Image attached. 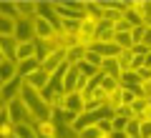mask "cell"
Returning <instances> with one entry per match:
<instances>
[{"label": "cell", "instance_id": "obj_1", "mask_svg": "<svg viewBox=\"0 0 151 138\" xmlns=\"http://www.w3.org/2000/svg\"><path fill=\"white\" fill-rule=\"evenodd\" d=\"M5 108H8V116H10L13 126H18V123H35V121H33V116H30V111L25 108V103H23L20 98L5 103Z\"/></svg>", "mask_w": 151, "mask_h": 138}, {"label": "cell", "instance_id": "obj_2", "mask_svg": "<svg viewBox=\"0 0 151 138\" xmlns=\"http://www.w3.org/2000/svg\"><path fill=\"white\" fill-rule=\"evenodd\" d=\"M23 88H25V80H23L20 75H18V78H13L10 83H3V85H0V106H5V103L20 98Z\"/></svg>", "mask_w": 151, "mask_h": 138}, {"label": "cell", "instance_id": "obj_3", "mask_svg": "<svg viewBox=\"0 0 151 138\" xmlns=\"http://www.w3.org/2000/svg\"><path fill=\"white\" fill-rule=\"evenodd\" d=\"M15 40H18V43L38 40V38H35V18H18V25H15Z\"/></svg>", "mask_w": 151, "mask_h": 138}, {"label": "cell", "instance_id": "obj_4", "mask_svg": "<svg viewBox=\"0 0 151 138\" xmlns=\"http://www.w3.org/2000/svg\"><path fill=\"white\" fill-rule=\"evenodd\" d=\"M63 108H65V111H73V113H78V116H81V113L86 111V96H83V93H65V98H63Z\"/></svg>", "mask_w": 151, "mask_h": 138}, {"label": "cell", "instance_id": "obj_5", "mask_svg": "<svg viewBox=\"0 0 151 138\" xmlns=\"http://www.w3.org/2000/svg\"><path fill=\"white\" fill-rule=\"evenodd\" d=\"M38 58V40H28V43H18L15 48V60L23 63V60Z\"/></svg>", "mask_w": 151, "mask_h": 138}, {"label": "cell", "instance_id": "obj_6", "mask_svg": "<svg viewBox=\"0 0 151 138\" xmlns=\"http://www.w3.org/2000/svg\"><path fill=\"white\" fill-rule=\"evenodd\" d=\"M65 63V50H53V53L48 55V58L43 60V65H40V70H45L48 75H53L55 70L60 68V65Z\"/></svg>", "mask_w": 151, "mask_h": 138}, {"label": "cell", "instance_id": "obj_7", "mask_svg": "<svg viewBox=\"0 0 151 138\" xmlns=\"http://www.w3.org/2000/svg\"><path fill=\"white\" fill-rule=\"evenodd\" d=\"M48 83H50V75L45 73V70H35L33 75L25 78V85H30V88L38 90V93H43V90L48 88Z\"/></svg>", "mask_w": 151, "mask_h": 138}, {"label": "cell", "instance_id": "obj_8", "mask_svg": "<svg viewBox=\"0 0 151 138\" xmlns=\"http://www.w3.org/2000/svg\"><path fill=\"white\" fill-rule=\"evenodd\" d=\"M88 50H96L103 60H106V58H119V55H121V48L116 45V43H93Z\"/></svg>", "mask_w": 151, "mask_h": 138}, {"label": "cell", "instance_id": "obj_9", "mask_svg": "<svg viewBox=\"0 0 151 138\" xmlns=\"http://www.w3.org/2000/svg\"><path fill=\"white\" fill-rule=\"evenodd\" d=\"M53 35H55V28L50 25L45 18L35 15V38H38V40H50Z\"/></svg>", "mask_w": 151, "mask_h": 138}, {"label": "cell", "instance_id": "obj_10", "mask_svg": "<svg viewBox=\"0 0 151 138\" xmlns=\"http://www.w3.org/2000/svg\"><path fill=\"white\" fill-rule=\"evenodd\" d=\"M15 48H18L15 38H0V60H15Z\"/></svg>", "mask_w": 151, "mask_h": 138}, {"label": "cell", "instance_id": "obj_11", "mask_svg": "<svg viewBox=\"0 0 151 138\" xmlns=\"http://www.w3.org/2000/svg\"><path fill=\"white\" fill-rule=\"evenodd\" d=\"M13 78H18V63L15 60H0V85L10 83Z\"/></svg>", "mask_w": 151, "mask_h": 138}, {"label": "cell", "instance_id": "obj_12", "mask_svg": "<svg viewBox=\"0 0 151 138\" xmlns=\"http://www.w3.org/2000/svg\"><path fill=\"white\" fill-rule=\"evenodd\" d=\"M40 65H43V63H40V60H38V58L23 60V63H18V75H20V78L25 80L28 75H33V73H35V70H40Z\"/></svg>", "mask_w": 151, "mask_h": 138}, {"label": "cell", "instance_id": "obj_13", "mask_svg": "<svg viewBox=\"0 0 151 138\" xmlns=\"http://www.w3.org/2000/svg\"><path fill=\"white\" fill-rule=\"evenodd\" d=\"M15 138H38L35 123H18L15 126Z\"/></svg>", "mask_w": 151, "mask_h": 138}, {"label": "cell", "instance_id": "obj_14", "mask_svg": "<svg viewBox=\"0 0 151 138\" xmlns=\"http://www.w3.org/2000/svg\"><path fill=\"white\" fill-rule=\"evenodd\" d=\"M15 25L18 20L13 18H0V38H15Z\"/></svg>", "mask_w": 151, "mask_h": 138}, {"label": "cell", "instance_id": "obj_15", "mask_svg": "<svg viewBox=\"0 0 151 138\" xmlns=\"http://www.w3.org/2000/svg\"><path fill=\"white\" fill-rule=\"evenodd\" d=\"M134 50H121V55L116 58V63H119V68H121V73H126V70H131L134 68Z\"/></svg>", "mask_w": 151, "mask_h": 138}, {"label": "cell", "instance_id": "obj_16", "mask_svg": "<svg viewBox=\"0 0 151 138\" xmlns=\"http://www.w3.org/2000/svg\"><path fill=\"white\" fill-rule=\"evenodd\" d=\"M35 131H38V136H43V138H55V123L53 121H40V123H35Z\"/></svg>", "mask_w": 151, "mask_h": 138}, {"label": "cell", "instance_id": "obj_17", "mask_svg": "<svg viewBox=\"0 0 151 138\" xmlns=\"http://www.w3.org/2000/svg\"><path fill=\"white\" fill-rule=\"evenodd\" d=\"M101 70H103L106 75H111V78H119V80H121V68H119V63H116V58H106Z\"/></svg>", "mask_w": 151, "mask_h": 138}, {"label": "cell", "instance_id": "obj_18", "mask_svg": "<svg viewBox=\"0 0 151 138\" xmlns=\"http://www.w3.org/2000/svg\"><path fill=\"white\" fill-rule=\"evenodd\" d=\"M124 20H129V23H131V28H141V25H144V18H141V13H139V10H134V8H129V10H126Z\"/></svg>", "mask_w": 151, "mask_h": 138}, {"label": "cell", "instance_id": "obj_19", "mask_svg": "<svg viewBox=\"0 0 151 138\" xmlns=\"http://www.w3.org/2000/svg\"><path fill=\"white\" fill-rule=\"evenodd\" d=\"M55 138H81L73 126H55Z\"/></svg>", "mask_w": 151, "mask_h": 138}, {"label": "cell", "instance_id": "obj_20", "mask_svg": "<svg viewBox=\"0 0 151 138\" xmlns=\"http://www.w3.org/2000/svg\"><path fill=\"white\" fill-rule=\"evenodd\" d=\"M0 18H13V20H18V10H15V3H3L0 5Z\"/></svg>", "mask_w": 151, "mask_h": 138}, {"label": "cell", "instance_id": "obj_21", "mask_svg": "<svg viewBox=\"0 0 151 138\" xmlns=\"http://www.w3.org/2000/svg\"><path fill=\"white\" fill-rule=\"evenodd\" d=\"M101 88L106 90L108 96H111L113 90H119V88H121V83H119V78H111V75H106V78H103V83H101Z\"/></svg>", "mask_w": 151, "mask_h": 138}, {"label": "cell", "instance_id": "obj_22", "mask_svg": "<svg viewBox=\"0 0 151 138\" xmlns=\"http://www.w3.org/2000/svg\"><path fill=\"white\" fill-rule=\"evenodd\" d=\"M126 133H129V138H141V123H139V118H131V121H129Z\"/></svg>", "mask_w": 151, "mask_h": 138}, {"label": "cell", "instance_id": "obj_23", "mask_svg": "<svg viewBox=\"0 0 151 138\" xmlns=\"http://www.w3.org/2000/svg\"><path fill=\"white\" fill-rule=\"evenodd\" d=\"M86 63H91L93 68H98V70L103 68V58L96 53V50H86Z\"/></svg>", "mask_w": 151, "mask_h": 138}, {"label": "cell", "instance_id": "obj_24", "mask_svg": "<svg viewBox=\"0 0 151 138\" xmlns=\"http://www.w3.org/2000/svg\"><path fill=\"white\" fill-rule=\"evenodd\" d=\"M139 101V96H136L134 90H126V88H121V103H124V106H134V103Z\"/></svg>", "mask_w": 151, "mask_h": 138}, {"label": "cell", "instance_id": "obj_25", "mask_svg": "<svg viewBox=\"0 0 151 138\" xmlns=\"http://www.w3.org/2000/svg\"><path fill=\"white\" fill-rule=\"evenodd\" d=\"M78 136H81V138H106V136L101 133V128H98V126H91V128H86V131H81Z\"/></svg>", "mask_w": 151, "mask_h": 138}, {"label": "cell", "instance_id": "obj_26", "mask_svg": "<svg viewBox=\"0 0 151 138\" xmlns=\"http://www.w3.org/2000/svg\"><path fill=\"white\" fill-rule=\"evenodd\" d=\"M78 70H81V75H86V78H93V75H98V68H93V65H91V63H86V60L78 65Z\"/></svg>", "mask_w": 151, "mask_h": 138}, {"label": "cell", "instance_id": "obj_27", "mask_svg": "<svg viewBox=\"0 0 151 138\" xmlns=\"http://www.w3.org/2000/svg\"><path fill=\"white\" fill-rule=\"evenodd\" d=\"M146 30H149L146 25H141V28H134V30H131V35H134V45L144 43V38H146Z\"/></svg>", "mask_w": 151, "mask_h": 138}, {"label": "cell", "instance_id": "obj_28", "mask_svg": "<svg viewBox=\"0 0 151 138\" xmlns=\"http://www.w3.org/2000/svg\"><path fill=\"white\" fill-rule=\"evenodd\" d=\"M131 108H134V116L139 118L141 113H144L146 108H149V101H146V98H139V101H136V103H134V106H131Z\"/></svg>", "mask_w": 151, "mask_h": 138}, {"label": "cell", "instance_id": "obj_29", "mask_svg": "<svg viewBox=\"0 0 151 138\" xmlns=\"http://www.w3.org/2000/svg\"><path fill=\"white\" fill-rule=\"evenodd\" d=\"M126 126H129V118L113 116V131H126Z\"/></svg>", "mask_w": 151, "mask_h": 138}, {"label": "cell", "instance_id": "obj_30", "mask_svg": "<svg viewBox=\"0 0 151 138\" xmlns=\"http://www.w3.org/2000/svg\"><path fill=\"white\" fill-rule=\"evenodd\" d=\"M149 53H151V48L146 45V43H139V45H134V55H144V58H146Z\"/></svg>", "mask_w": 151, "mask_h": 138}, {"label": "cell", "instance_id": "obj_31", "mask_svg": "<svg viewBox=\"0 0 151 138\" xmlns=\"http://www.w3.org/2000/svg\"><path fill=\"white\" fill-rule=\"evenodd\" d=\"M116 116H121V118H129V121H131V118H136V116H134V108H129V106H121L119 111H116Z\"/></svg>", "mask_w": 151, "mask_h": 138}, {"label": "cell", "instance_id": "obj_32", "mask_svg": "<svg viewBox=\"0 0 151 138\" xmlns=\"http://www.w3.org/2000/svg\"><path fill=\"white\" fill-rule=\"evenodd\" d=\"M141 123V121H139ZM141 138H151V121H144L141 123Z\"/></svg>", "mask_w": 151, "mask_h": 138}, {"label": "cell", "instance_id": "obj_33", "mask_svg": "<svg viewBox=\"0 0 151 138\" xmlns=\"http://www.w3.org/2000/svg\"><path fill=\"white\" fill-rule=\"evenodd\" d=\"M141 88H144V98L149 101V98H151V80H149V83H141Z\"/></svg>", "mask_w": 151, "mask_h": 138}, {"label": "cell", "instance_id": "obj_34", "mask_svg": "<svg viewBox=\"0 0 151 138\" xmlns=\"http://www.w3.org/2000/svg\"><path fill=\"white\" fill-rule=\"evenodd\" d=\"M106 138H129V133L126 131H113V133H108Z\"/></svg>", "mask_w": 151, "mask_h": 138}, {"label": "cell", "instance_id": "obj_35", "mask_svg": "<svg viewBox=\"0 0 151 138\" xmlns=\"http://www.w3.org/2000/svg\"><path fill=\"white\" fill-rule=\"evenodd\" d=\"M146 68H149V70H151V53H149V55H146Z\"/></svg>", "mask_w": 151, "mask_h": 138}, {"label": "cell", "instance_id": "obj_36", "mask_svg": "<svg viewBox=\"0 0 151 138\" xmlns=\"http://www.w3.org/2000/svg\"><path fill=\"white\" fill-rule=\"evenodd\" d=\"M146 28H151V20H149V23H146Z\"/></svg>", "mask_w": 151, "mask_h": 138}, {"label": "cell", "instance_id": "obj_37", "mask_svg": "<svg viewBox=\"0 0 151 138\" xmlns=\"http://www.w3.org/2000/svg\"><path fill=\"white\" fill-rule=\"evenodd\" d=\"M149 106H151V98H149Z\"/></svg>", "mask_w": 151, "mask_h": 138}, {"label": "cell", "instance_id": "obj_38", "mask_svg": "<svg viewBox=\"0 0 151 138\" xmlns=\"http://www.w3.org/2000/svg\"><path fill=\"white\" fill-rule=\"evenodd\" d=\"M38 138H43V136H38Z\"/></svg>", "mask_w": 151, "mask_h": 138}]
</instances>
